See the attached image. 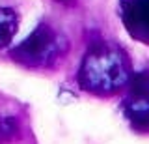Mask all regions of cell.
<instances>
[{
    "label": "cell",
    "instance_id": "7",
    "mask_svg": "<svg viewBox=\"0 0 149 144\" xmlns=\"http://www.w3.org/2000/svg\"><path fill=\"white\" fill-rule=\"evenodd\" d=\"M54 2L62 4V6H74V2H77V0H54Z\"/></svg>",
    "mask_w": 149,
    "mask_h": 144
},
{
    "label": "cell",
    "instance_id": "3",
    "mask_svg": "<svg viewBox=\"0 0 149 144\" xmlns=\"http://www.w3.org/2000/svg\"><path fill=\"white\" fill-rule=\"evenodd\" d=\"M129 122L138 131H149V73L130 79L129 94L123 101Z\"/></svg>",
    "mask_w": 149,
    "mask_h": 144
},
{
    "label": "cell",
    "instance_id": "6",
    "mask_svg": "<svg viewBox=\"0 0 149 144\" xmlns=\"http://www.w3.org/2000/svg\"><path fill=\"white\" fill-rule=\"evenodd\" d=\"M21 125L13 116H0V144L11 142L13 138L19 137Z\"/></svg>",
    "mask_w": 149,
    "mask_h": 144
},
{
    "label": "cell",
    "instance_id": "2",
    "mask_svg": "<svg viewBox=\"0 0 149 144\" xmlns=\"http://www.w3.org/2000/svg\"><path fill=\"white\" fill-rule=\"evenodd\" d=\"M67 51V39L50 25H39L30 36L11 49V56L19 66L28 69L52 67Z\"/></svg>",
    "mask_w": 149,
    "mask_h": 144
},
{
    "label": "cell",
    "instance_id": "4",
    "mask_svg": "<svg viewBox=\"0 0 149 144\" xmlns=\"http://www.w3.org/2000/svg\"><path fill=\"white\" fill-rule=\"evenodd\" d=\"M119 17L130 38L149 45V0H119Z\"/></svg>",
    "mask_w": 149,
    "mask_h": 144
},
{
    "label": "cell",
    "instance_id": "5",
    "mask_svg": "<svg viewBox=\"0 0 149 144\" xmlns=\"http://www.w3.org/2000/svg\"><path fill=\"white\" fill-rule=\"evenodd\" d=\"M19 28V17L11 8H0V49L8 47Z\"/></svg>",
    "mask_w": 149,
    "mask_h": 144
},
{
    "label": "cell",
    "instance_id": "1",
    "mask_svg": "<svg viewBox=\"0 0 149 144\" xmlns=\"http://www.w3.org/2000/svg\"><path fill=\"white\" fill-rule=\"evenodd\" d=\"M130 62L125 51L110 41H93L78 69V84L95 96H114L130 82Z\"/></svg>",
    "mask_w": 149,
    "mask_h": 144
}]
</instances>
